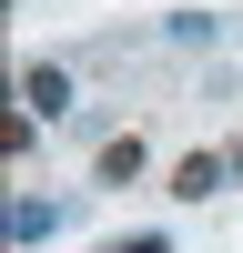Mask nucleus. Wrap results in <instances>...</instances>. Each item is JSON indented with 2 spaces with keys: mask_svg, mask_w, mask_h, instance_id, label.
<instances>
[{
  "mask_svg": "<svg viewBox=\"0 0 243 253\" xmlns=\"http://www.w3.org/2000/svg\"><path fill=\"white\" fill-rule=\"evenodd\" d=\"M20 101H31L40 122H61L71 112V71H61V61H31V71H20Z\"/></svg>",
  "mask_w": 243,
  "mask_h": 253,
  "instance_id": "nucleus-2",
  "label": "nucleus"
},
{
  "mask_svg": "<svg viewBox=\"0 0 243 253\" xmlns=\"http://www.w3.org/2000/svg\"><path fill=\"white\" fill-rule=\"evenodd\" d=\"M101 253H172V243H162V233H112Z\"/></svg>",
  "mask_w": 243,
  "mask_h": 253,
  "instance_id": "nucleus-6",
  "label": "nucleus"
},
{
  "mask_svg": "<svg viewBox=\"0 0 243 253\" xmlns=\"http://www.w3.org/2000/svg\"><path fill=\"white\" fill-rule=\"evenodd\" d=\"M233 172H243V152H233V142H213V152H182V162H172V193H182V203H213Z\"/></svg>",
  "mask_w": 243,
  "mask_h": 253,
  "instance_id": "nucleus-1",
  "label": "nucleus"
},
{
  "mask_svg": "<svg viewBox=\"0 0 243 253\" xmlns=\"http://www.w3.org/2000/svg\"><path fill=\"white\" fill-rule=\"evenodd\" d=\"M172 41H182V51H202V41H223V20H213V10H172Z\"/></svg>",
  "mask_w": 243,
  "mask_h": 253,
  "instance_id": "nucleus-5",
  "label": "nucleus"
},
{
  "mask_svg": "<svg viewBox=\"0 0 243 253\" xmlns=\"http://www.w3.org/2000/svg\"><path fill=\"white\" fill-rule=\"evenodd\" d=\"M51 233H61V203L20 193V203H10V243H51Z\"/></svg>",
  "mask_w": 243,
  "mask_h": 253,
  "instance_id": "nucleus-3",
  "label": "nucleus"
},
{
  "mask_svg": "<svg viewBox=\"0 0 243 253\" xmlns=\"http://www.w3.org/2000/svg\"><path fill=\"white\" fill-rule=\"evenodd\" d=\"M142 162H152L142 132H112V142H101V182H142Z\"/></svg>",
  "mask_w": 243,
  "mask_h": 253,
  "instance_id": "nucleus-4",
  "label": "nucleus"
}]
</instances>
